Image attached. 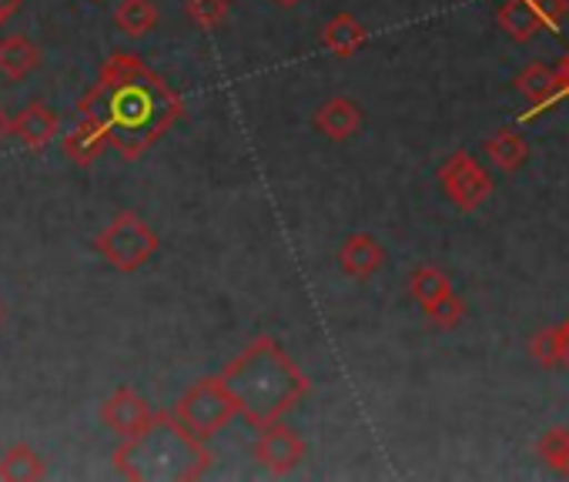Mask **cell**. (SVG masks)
I'll list each match as a JSON object with an SVG mask.
<instances>
[{
  "label": "cell",
  "mask_w": 569,
  "mask_h": 482,
  "mask_svg": "<svg viewBox=\"0 0 569 482\" xmlns=\"http://www.w3.org/2000/svg\"><path fill=\"white\" fill-rule=\"evenodd\" d=\"M78 118L98 121L111 148L134 161L181 118V98L134 54H111L98 81L81 98Z\"/></svg>",
  "instance_id": "6da1fadb"
},
{
  "label": "cell",
  "mask_w": 569,
  "mask_h": 482,
  "mask_svg": "<svg viewBox=\"0 0 569 482\" xmlns=\"http://www.w3.org/2000/svg\"><path fill=\"white\" fill-rule=\"evenodd\" d=\"M221 379L238 402V415L254 429L281 422L312 389L309 375L268 335L244 345V352L221 369Z\"/></svg>",
  "instance_id": "7a4b0ae2"
},
{
  "label": "cell",
  "mask_w": 569,
  "mask_h": 482,
  "mask_svg": "<svg viewBox=\"0 0 569 482\" xmlns=\"http://www.w3.org/2000/svg\"><path fill=\"white\" fill-rule=\"evenodd\" d=\"M208 465L211 452L204 439L188 432L174 412H158L144 432L121 439L114 449L118 475L134 482H191L201 479Z\"/></svg>",
  "instance_id": "3957f363"
},
{
  "label": "cell",
  "mask_w": 569,
  "mask_h": 482,
  "mask_svg": "<svg viewBox=\"0 0 569 482\" xmlns=\"http://www.w3.org/2000/svg\"><path fill=\"white\" fill-rule=\"evenodd\" d=\"M171 412L188 432H194L198 439L208 442L238 415V402L221 375H204L178 399V405Z\"/></svg>",
  "instance_id": "277c9868"
},
{
  "label": "cell",
  "mask_w": 569,
  "mask_h": 482,
  "mask_svg": "<svg viewBox=\"0 0 569 482\" xmlns=\"http://www.w3.org/2000/svg\"><path fill=\"white\" fill-rule=\"evenodd\" d=\"M158 234L134 214V211H121L111 218V224L94 238V252L114 269V272H138L141 265H148L158 252Z\"/></svg>",
  "instance_id": "5b68a950"
},
{
  "label": "cell",
  "mask_w": 569,
  "mask_h": 482,
  "mask_svg": "<svg viewBox=\"0 0 569 482\" xmlns=\"http://www.w3.org/2000/svg\"><path fill=\"white\" fill-rule=\"evenodd\" d=\"M566 18L569 0H502L496 11V24L512 44H529L542 31H556Z\"/></svg>",
  "instance_id": "8992f818"
},
{
  "label": "cell",
  "mask_w": 569,
  "mask_h": 482,
  "mask_svg": "<svg viewBox=\"0 0 569 482\" xmlns=\"http://www.w3.org/2000/svg\"><path fill=\"white\" fill-rule=\"evenodd\" d=\"M439 188L446 191V198L459 208V211H476L489 194H492V178L489 171L466 151L449 154L439 171H436Z\"/></svg>",
  "instance_id": "52a82bcc"
},
{
  "label": "cell",
  "mask_w": 569,
  "mask_h": 482,
  "mask_svg": "<svg viewBox=\"0 0 569 482\" xmlns=\"http://www.w3.org/2000/svg\"><path fill=\"white\" fill-rule=\"evenodd\" d=\"M251 452H254L258 465L264 472H271V475H289L306 462V442L281 422H271V425L258 429V439H254Z\"/></svg>",
  "instance_id": "ba28073f"
},
{
  "label": "cell",
  "mask_w": 569,
  "mask_h": 482,
  "mask_svg": "<svg viewBox=\"0 0 569 482\" xmlns=\"http://www.w3.org/2000/svg\"><path fill=\"white\" fill-rule=\"evenodd\" d=\"M154 409L148 405V399H141L134 389H118L111 399H104L101 405V422L118 435V439H131L138 432H144L154 422Z\"/></svg>",
  "instance_id": "9c48e42d"
},
{
  "label": "cell",
  "mask_w": 569,
  "mask_h": 482,
  "mask_svg": "<svg viewBox=\"0 0 569 482\" xmlns=\"http://www.w3.org/2000/svg\"><path fill=\"white\" fill-rule=\"evenodd\" d=\"M386 265V249L379 245V238L369 234V231H356L342 241L339 249V269L356 279V282H366L372 279L379 269Z\"/></svg>",
  "instance_id": "30bf717a"
},
{
  "label": "cell",
  "mask_w": 569,
  "mask_h": 482,
  "mask_svg": "<svg viewBox=\"0 0 569 482\" xmlns=\"http://www.w3.org/2000/svg\"><path fill=\"white\" fill-rule=\"evenodd\" d=\"M516 91L526 98L529 104V114H542L549 111L559 98H562V81H559V71L546 68V64H529L516 74Z\"/></svg>",
  "instance_id": "8fae6325"
},
{
  "label": "cell",
  "mask_w": 569,
  "mask_h": 482,
  "mask_svg": "<svg viewBox=\"0 0 569 482\" xmlns=\"http://www.w3.org/2000/svg\"><path fill=\"white\" fill-rule=\"evenodd\" d=\"M58 131H61V118H58V111H51L48 104H41V101H31L21 114H18V121H14V138L24 144V148H31V151H41V148H48L54 138H58Z\"/></svg>",
  "instance_id": "7c38bea8"
},
{
  "label": "cell",
  "mask_w": 569,
  "mask_h": 482,
  "mask_svg": "<svg viewBox=\"0 0 569 482\" xmlns=\"http://www.w3.org/2000/svg\"><path fill=\"white\" fill-rule=\"evenodd\" d=\"M362 128V108L352 98H329L316 111V131L329 141H349Z\"/></svg>",
  "instance_id": "4fadbf2b"
},
{
  "label": "cell",
  "mask_w": 569,
  "mask_h": 482,
  "mask_svg": "<svg viewBox=\"0 0 569 482\" xmlns=\"http://www.w3.org/2000/svg\"><path fill=\"white\" fill-rule=\"evenodd\" d=\"M319 41H322V48H326L329 54H336V58H352V54H359V51L366 48L369 31H366L362 21H356L352 14H336V18L322 28Z\"/></svg>",
  "instance_id": "5bb4252c"
},
{
  "label": "cell",
  "mask_w": 569,
  "mask_h": 482,
  "mask_svg": "<svg viewBox=\"0 0 569 482\" xmlns=\"http://www.w3.org/2000/svg\"><path fill=\"white\" fill-rule=\"evenodd\" d=\"M41 64V48L24 34H8L0 41V74L8 81H24Z\"/></svg>",
  "instance_id": "9a60e30c"
},
{
  "label": "cell",
  "mask_w": 569,
  "mask_h": 482,
  "mask_svg": "<svg viewBox=\"0 0 569 482\" xmlns=\"http://www.w3.org/2000/svg\"><path fill=\"white\" fill-rule=\"evenodd\" d=\"M108 144H111V141H108V134H104V128H101L98 121L78 118V124H74L71 134L64 138V154H68L74 164L88 168V164H94V161L104 154Z\"/></svg>",
  "instance_id": "2e32d148"
},
{
  "label": "cell",
  "mask_w": 569,
  "mask_h": 482,
  "mask_svg": "<svg viewBox=\"0 0 569 482\" xmlns=\"http://www.w3.org/2000/svg\"><path fill=\"white\" fill-rule=\"evenodd\" d=\"M44 472H48V465H44L41 452L31 449L28 442H18L0 455V479L4 482H38V479H44Z\"/></svg>",
  "instance_id": "e0dca14e"
},
{
  "label": "cell",
  "mask_w": 569,
  "mask_h": 482,
  "mask_svg": "<svg viewBox=\"0 0 569 482\" xmlns=\"http://www.w3.org/2000/svg\"><path fill=\"white\" fill-rule=\"evenodd\" d=\"M486 158L499 168V171H519L529 158V144L519 131L512 128H499L492 138H486Z\"/></svg>",
  "instance_id": "ac0fdd59"
},
{
  "label": "cell",
  "mask_w": 569,
  "mask_h": 482,
  "mask_svg": "<svg viewBox=\"0 0 569 482\" xmlns=\"http://www.w3.org/2000/svg\"><path fill=\"white\" fill-rule=\"evenodd\" d=\"M449 292H456V285H452V279H449L442 269H436V265H422V269H416V272L409 275V295L416 299L419 309L436 305V302H439L442 295H449Z\"/></svg>",
  "instance_id": "d6986e66"
},
{
  "label": "cell",
  "mask_w": 569,
  "mask_h": 482,
  "mask_svg": "<svg viewBox=\"0 0 569 482\" xmlns=\"http://www.w3.org/2000/svg\"><path fill=\"white\" fill-rule=\"evenodd\" d=\"M114 24L118 31H124L128 38H144L148 31H154L158 24V8L154 0H121L114 8Z\"/></svg>",
  "instance_id": "ffe728a7"
},
{
  "label": "cell",
  "mask_w": 569,
  "mask_h": 482,
  "mask_svg": "<svg viewBox=\"0 0 569 482\" xmlns=\"http://www.w3.org/2000/svg\"><path fill=\"white\" fill-rule=\"evenodd\" d=\"M231 0H184V14L194 28L201 31H214L228 21Z\"/></svg>",
  "instance_id": "44dd1931"
},
{
  "label": "cell",
  "mask_w": 569,
  "mask_h": 482,
  "mask_svg": "<svg viewBox=\"0 0 569 482\" xmlns=\"http://www.w3.org/2000/svg\"><path fill=\"white\" fill-rule=\"evenodd\" d=\"M539 459L569 479V429H549L542 439H539Z\"/></svg>",
  "instance_id": "7402d4cb"
},
{
  "label": "cell",
  "mask_w": 569,
  "mask_h": 482,
  "mask_svg": "<svg viewBox=\"0 0 569 482\" xmlns=\"http://www.w3.org/2000/svg\"><path fill=\"white\" fill-rule=\"evenodd\" d=\"M426 312V319L436 325V329H456L462 319H466V302L459 299V292H449V295H442L436 305H429V309H422Z\"/></svg>",
  "instance_id": "603a6c76"
},
{
  "label": "cell",
  "mask_w": 569,
  "mask_h": 482,
  "mask_svg": "<svg viewBox=\"0 0 569 482\" xmlns=\"http://www.w3.org/2000/svg\"><path fill=\"white\" fill-rule=\"evenodd\" d=\"M529 355H532L542 369H562V345H559V332H556V325H552V329H546V332H539V335H532V342H529Z\"/></svg>",
  "instance_id": "cb8c5ba5"
},
{
  "label": "cell",
  "mask_w": 569,
  "mask_h": 482,
  "mask_svg": "<svg viewBox=\"0 0 569 482\" xmlns=\"http://www.w3.org/2000/svg\"><path fill=\"white\" fill-rule=\"evenodd\" d=\"M556 332H559V345H562V369L569 372V315L556 325Z\"/></svg>",
  "instance_id": "d4e9b609"
},
{
  "label": "cell",
  "mask_w": 569,
  "mask_h": 482,
  "mask_svg": "<svg viewBox=\"0 0 569 482\" xmlns=\"http://www.w3.org/2000/svg\"><path fill=\"white\" fill-rule=\"evenodd\" d=\"M21 4L24 0H0V24H4L8 18H14L21 11Z\"/></svg>",
  "instance_id": "484cf974"
},
{
  "label": "cell",
  "mask_w": 569,
  "mask_h": 482,
  "mask_svg": "<svg viewBox=\"0 0 569 482\" xmlns=\"http://www.w3.org/2000/svg\"><path fill=\"white\" fill-rule=\"evenodd\" d=\"M556 71H559V81H562V94L569 98V54L559 61V68H556Z\"/></svg>",
  "instance_id": "4316f807"
},
{
  "label": "cell",
  "mask_w": 569,
  "mask_h": 482,
  "mask_svg": "<svg viewBox=\"0 0 569 482\" xmlns=\"http://www.w3.org/2000/svg\"><path fill=\"white\" fill-rule=\"evenodd\" d=\"M11 131H14V121H8L4 108H0V141H4V138H8Z\"/></svg>",
  "instance_id": "83f0119b"
},
{
  "label": "cell",
  "mask_w": 569,
  "mask_h": 482,
  "mask_svg": "<svg viewBox=\"0 0 569 482\" xmlns=\"http://www.w3.org/2000/svg\"><path fill=\"white\" fill-rule=\"evenodd\" d=\"M278 8H296V4H302V0H274Z\"/></svg>",
  "instance_id": "f1b7e54d"
},
{
  "label": "cell",
  "mask_w": 569,
  "mask_h": 482,
  "mask_svg": "<svg viewBox=\"0 0 569 482\" xmlns=\"http://www.w3.org/2000/svg\"><path fill=\"white\" fill-rule=\"evenodd\" d=\"M0 322H4V309H0Z\"/></svg>",
  "instance_id": "f546056e"
},
{
  "label": "cell",
  "mask_w": 569,
  "mask_h": 482,
  "mask_svg": "<svg viewBox=\"0 0 569 482\" xmlns=\"http://www.w3.org/2000/svg\"><path fill=\"white\" fill-rule=\"evenodd\" d=\"M94 4H101V0H94Z\"/></svg>",
  "instance_id": "4dcf8cb0"
}]
</instances>
